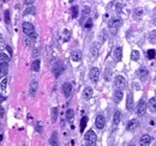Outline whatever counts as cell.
<instances>
[{
    "instance_id": "cell-1",
    "label": "cell",
    "mask_w": 156,
    "mask_h": 146,
    "mask_svg": "<svg viewBox=\"0 0 156 146\" xmlns=\"http://www.w3.org/2000/svg\"><path fill=\"white\" fill-rule=\"evenodd\" d=\"M123 22H121V19L120 18H112L109 23H108V29H109V31L112 34H116L119 30V28L121 26Z\"/></svg>"
},
{
    "instance_id": "cell-2",
    "label": "cell",
    "mask_w": 156,
    "mask_h": 146,
    "mask_svg": "<svg viewBox=\"0 0 156 146\" xmlns=\"http://www.w3.org/2000/svg\"><path fill=\"white\" fill-rule=\"evenodd\" d=\"M84 140H85V144L86 145H95L96 141H97V137H96V134L93 129L90 131H88L84 135Z\"/></svg>"
},
{
    "instance_id": "cell-3",
    "label": "cell",
    "mask_w": 156,
    "mask_h": 146,
    "mask_svg": "<svg viewBox=\"0 0 156 146\" xmlns=\"http://www.w3.org/2000/svg\"><path fill=\"white\" fill-rule=\"evenodd\" d=\"M147 108H148V104L144 100H139L138 104H137V109H136V113H137L138 116H143L147 111Z\"/></svg>"
},
{
    "instance_id": "cell-4",
    "label": "cell",
    "mask_w": 156,
    "mask_h": 146,
    "mask_svg": "<svg viewBox=\"0 0 156 146\" xmlns=\"http://www.w3.org/2000/svg\"><path fill=\"white\" fill-rule=\"evenodd\" d=\"M114 86H115V89L123 90L124 87L126 86V79L123 75H118L115 78V80H114Z\"/></svg>"
},
{
    "instance_id": "cell-5",
    "label": "cell",
    "mask_w": 156,
    "mask_h": 146,
    "mask_svg": "<svg viewBox=\"0 0 156 146\" xmlns=\"http://www.w3.org/2000/svg\"><path fill=\"white\" fill-rule=\"evenodd\" d=\"M64 65H63V62H60V61H58L54 66H53V73H54V77L55 78H59L60 77V74L64 72Z\"/></svg>"
},
{
    "instance_id": "cell-6",
    "label": "cell",
    "mask_w": 156,
    "mask_h": 146,
    "mask_svg": "<svg viewBox=\"0 0 156 146\" xmlns=\"http://www.w3.org/2000/svg\"><path fill=\"white\" fill-rule=\"evenodd\" d=\"M89 78H90V80L94 84H96L97 82H99V78H100V71H99V69H96V67L91 69L90 72H89Z\"/></svg>"
},
{
    "instance_id": "cell-7",
    "label": "cell",
    "mask_w": 156,
    "mask_h": 146,
    "mask_svg": "<svg viewBox=\"0 0 156 146\" xmlns=\"http://www.w3.org/2000/svg\"><path fill=\"white\" fill-rule=\"evenodd\" d=\"M95 126H96V128H99V129H103L104 128V126H106V119H104L103 115H97L96 116Z\"/></svg>"
},
{
    "instance_id": "cell-8",
    "label": "cell",
    "mask_w": 156,
    "mask_h": 146,
    "mask_svg": "<svg viewBox=\"0 0 156 146\" xmlns=\"http://www.w3.org/2000/svg\"><path fill=\"white\" fill-rule=\"evenodd\" d=\"M22 26H23V31H24L25 35H30V34H33L35 31L34 25L31 23H29V22H24Z\"/></svg>"
},
{
    "instance_id": "cell-9",
    "label": "cell",
    "mask_w": 156,
    "mask_h": 146,
    "mask_svg": "<svg viewBox=\"0 0 156 146\" xmlns=\"http://www.w3.org/2000/svg\"><path fill=\"white\" fill-rule=\"evenodd\" d=\"M63 92H64L66 98H69V97L71 96V93H72V84L71 83H65L63 85Z\"/></svg>"
},
{
    "instance_id": "cell-10",
    "label": "cell",
    "mask_w": 156,
    "mask_h": 146,
    "mask_svg": "<svg viewBox=\"0 0 156 146\" xmlns=\"http://www.w3.org/2000/svg\"><path fill=\"white\" fill-rule=\"evenodd\" d=\"M113 57L116 62H119L123 57V48L121 47H116L114 49V53H113Z\"/></svg>"
},
{
    "instance_id": "cell-11",
    "label": "cell",
    "mask_w": 156,
    "mask_h": 146,
    "mask_svg": "<svg viewBox=\"0 0 156 146\" xmlns=\"http://www.w3.org/2000/svg\"><path fill=\"white\" fill-rule=\"evenodd\" d=\"M123 97H124V92H123V90L116 89V91L113 93V101H114V103H119V102H121Z\"/></svg>"
},
{
    "instance_id": "cell-12",
    "label": "cell",
    "mask_w": 156,
    "mask_h": 146,
    "mask_svg": "<svg viewBox=\"0 0 156 146\" xmlns=\"http://www.w3.org/2000/svg\"><path fill=\"white\" fill-rule=\"evenodd\" d=\"M137 75H138V78H139L142 82L147 80V78H148V70L144 69V67H142V69H139L137 71Z\"/></svg>"
},
{
    "instance_id": "cell-13",
    "label": "cell",
    "mask_w": 156,
    "mask_h": 146,
    "mask_svg": "<svg viewBox=\"0 0 156 146\" xmlns=\"http://www.w3.org/2000/svg\"><path fill=\"white\" fill-rule=\"evenodd\" d=\"M138 121L137 120H131V121H129V123H127V126H126V129H127L129 132H133V131H136L138 128Z\"/></svg>"
},
{
    "instance_id": "cell-14",
    "label": "cell",
    "mask_w": 156,
    "mask_h": 146,
    "mask_svg": "<svg viewBox=\"0 0 156 146\" xmlns=\"http://www.w3.org/2000/svg\"><path fill=\"white\" fill-rule=\"evenodd\" d=\"M7 72H8V65H7V62H0V78L3 79L4 77H6Z\"/></svg>"
},
{
    "instance_id": "cell-15",
    "label": "cell",
    "mask_w": 156,
    "mask_h": 146,
    "mask_svg": "<svg viewBox=\"0 0 156 146\" xmlns=\"http://www.w3.org/2000/svg\"><path fill=\"white\" fill-rule=\"evenodd\" d=\"M71 59H72V61H75V62L81 61V60H82V52H81V51H73V52L71 53Z\"/></svg>"
},
{
    "instance_id": "cell-16",
    "label": "cell",
    "mask_w": 156,
    "mask_h": 146,
    "mask_svg": "<svg viewBox=\"0 0 156 146\" xmlns=\"http://www.w3.org/2000/svg\"><path fill=\"white\" fill-rule=\"evenodd\" d=\"M93 93H94V91H93V89L91 87H85V89L83 90V97L85 100H90L91 97H93Z\"/></svg>"
},
{
    "instance_id": "cell-17",
    "label": "cell",
    "mask_w": 156,
    "mask_h": 146,
    "mask_svg": "<svg viewBox=\"0 0 156 146\" xmlns=\"http://www.w3.org/2000/svg\"><path fill=\"white\" fill-rule=\"evenodd\" d=\"M133 108V96L132 93H129L127 95V101H126V109L129 111H131Z\"/></svg>"
},
{
    "instance_id": "cell-18",
    "label": "cell",
    "mask_w": 156,
    "mask_h": 146,
    "mask_svg": "<svg viewBox=\"0 0 156 146\" xmlns=\"http://www.w3.org/2000/svg\"><path fill=\"white\" fill-rule=\"evenodd\" d=\"M148 108L151 113H156V97H153V98L149 100L148 102Z\"/></svg>"
},
{
    "instance_id": "cell-19",
    "label": "cell",
    "mask_w": 156,
    "mask_h": 146,
    "mask_svg": "<svg viewBox=\"0 0 156 146\" xmlns=\"http://www.w3.org/2000/svg\"><path fill=\"white\" fill-rule=\"evenodd\" d=\"M36 90H37V82H36V80H33L31 84H30V89H29V93H30L31 97L35 96Z\"/></svg>"
},
{
    "instance_id": "cell-20",
    "label": "cell",
    "mask_w": 156,
    "mask_h": 146,
    "mask_svg": "<svg viewBox=\"0 0 156 146\" xmlns=\"http://www.w3.org/2000/svg\"><path fill=\"white\" fill-rule=\"evenodd\" d=\"M153 141V138L150 135H143L141 138V144L142 145H150V143Z\"/></svg>"
},
{
    "instance_id": "cell-21",
    "label": "cell",
    "mask_w": 156,
    "mask_h": 146,
    "mask_svg": "<svg viewBox=\"0 0 156 146\" xmlns=\"http://www.w3.org/2000/svg\"><path fill=\"white\" fill-rule=\"evenodd\" d=\"M90 12H91L90 6H85V7L83 8V11H82V22L84 21L85 18H88V16L90 15Z\"/></svg>"
},
{
    "instance_id": "cell-22",
    "label": "cell",
    "mask_w": 156,
    "mask_h": 146,
    "mask_svg": "<svg viewBox=\"0 0 156 146\" xmlns=\"http://www.w3.org/2000/svg\"><path fill=\"white\" fill-rule=\"evenodd\" d=\"M121 120V111H115L114 113V116H113V123L116 126Z\"/></svg>"
},
{
    "instance_id": "cell-23",
    "label": "cell",
    "mask_w": 156,
    "mask_h": 146,
    "mask_svg": "<svg viewBox=\"0 0 156 146\" xmlns=\"http://www.w3.org/2000/svg\"><path fill=\"white\" fill-rule=\"evenodd\" d=\"M10 60H11V56H10V55H7L4 52L0 53V62H8Z\"/></svg>"
},
{
    "instance_id": "cell-24",
    "label": "cell",
    "mask_w": 156,
    "mask_h": 146,
    "mask_svg": "<svg viewBox=\"0 0 156 146\" xmlns=\"http://www.w3.org/2000/svg\"><path fill=\"white\" fill-rule=\"evenodd\" d=\"M90 53H91L94 59H96L97 55H99V46H97V44H93L91 49H90Z\"/></svg>"
},
{
    "instance_id": "cell-25",
    "label": "cell",
    "mask_w": 156,
    "mask_h": 146,
    "mask_svg": "<svg viewBox=\"0 0 156 146\" xmlns=\"http://www.w3.org/2000/svg\"><path fill=\"white\" fill-rule=\"evenodd\" d=\"M86 123H88V118H86V116H84V118H82L81 125H79V131H81V133L84 132V129H85V127H86Z\"/></svg>"
},
{
    "instance_id": "cell-26",
    "label": "cell",
    "mask_w": 156,
    "mask_h": 146,
    "mask_svg": "<svg viewBox=\"0 0 156 146\" xmlns=\"http://www.w3.org/2000/svg\"><path fill=\"white\" fill-rule=\"evenodd\" d=\"M35 13V7L33 5H30L29 7L25 8V11L23 12V16H28V15H34Z\"/></svg>"
},
{
    "instance_id": "cell-27",
    "label": "cell",
    "mask_w": 156,
    "mask_h": 146,
    "mask_svg": "<svg viewBox=\"0 0 156 146\" xmlns=\"http://www.w3.org/2000/svg\"><path fill=\"white\" fill-rule=\"evenodd\" d=\"M73 118H75V113H73V110H72V109H69V110L66 111V120H67V121H72Z\"/></svg>"
},
{
    "instance_id": "cell-28",
    "label": "cell",
    "mask_w": 156,
    "mask_h": 146,
    "mask_svg": "<svg viewBox=\"0 0 156 146\" xmlns=\"http://www.w3.org/2000/svg\"><path fill=\"white\" fill-rule=\"evenodd\" d=\"M31 69H33L34 72H38V71H40V60H35V61L33 62Z\"/></svg>"
},
{
    "instance_id": "cell-29",
    "label": "cell",
    "mask_w": 156,
    "mask_h": 146,
    "mask_svg": "<svg viewBox=\"0 0 156 146\" xmlns=\"http://www.w3.org/2000/svg\"><path fill=\"white\" fill-rule=\"evenodd\" d=\"M51 111H52V122H55L58 119V108L54 107V108H52Z\"/></svg>"
},
{
    "instance_id": "cell-30",
    "label": "cell",
    "mask_w": 156,
    "mask_h": 146,
    "mask_svg": "<svg viewBox=\"0 0 156 146\" xmlns=\"http://www.w3.org/2000/svg\"><path fill=\"white\" fill-rule=\"evenodd\" d=\"M24 43H25V46H28V47H30V46H33L34 44V40L30 37V36H25V38H24Z\"/></svg>"
},
{
    "instance_id": "cell-31",
    "label": "cell",
    "mask_w": 156,
    "mask_h": 146,
    "mask_svg": "<svg viewBox=\"0 0 156 146\" xmlns=\"http://www.w3.org/2000/svg\"><path fill=\"white\" fill-rule=\"evenodd\" d=\"M131 60H132V61H138V60H139V52L133 51V52L131 53Z\"/></svg>"
},
{
    "instance_id": "cell-32",
    "label": "cell",
    "mask_w": 156,
    "mask_h": 146,
    "mask_svg": "<svg viewBox=\"0 0 156 146\" xmlns=\"http://www.w3.org/2000/svg\"><path fill=\"white\" fill-rule=\"evenodd\" d=\"M49 144L51 145H56L58 144V134L56 133H53V135L49 139Z\"/></svg>"
},
{
    "instance_id": "cell-33",
    "label": "cell",
    "mask_w": 156,
    "mask_h": 146,
    "mask_svg": "<svg viewBox=\"0 0 156 146\" xmlns=\"http://www.w3.org/2000/svg\"><path fill=\"white\" fill-rule=\"evenodd\" d=\"M123 7H124V4H123V3H120V1L116 3V4H115V12H116V13H120V12L123 11Z\"/></svg>"
},
{
    "instance_id": "cell-34",
    "label": "cell",
    "mask_w": 156,
    "mask_h": 146,
    "mask_svg": "<svg viewBox=\"0 0 156 146\" xmlns=\"http://www.w3.org/2000/svg\"><path fill=\"white\" fill-rule=\"evenodd\" d=\"M6 86H7V79L4 77L3 80H1V83H0V89H1V91H5V90H6Z\"/></svg>"
},
{
    "instance_id": "cell-35",
    "label": "cell",
    "mask_w": 156,
    "mask_h": 146,
    "mask_svg": "<svg viewBox=\"0 0 156 146\" xmlns=\"http://www.w3.org/2000/svg\"><path fill=\"white\" fill-rule=\"evenodd\" d=\"M111 69H106V71H104V80H107V82H109L111 80Z\"/></svg>"
},
{
    "instance_id": "cell-36",
    "label": "cell",
    "mask_w": 156,
    "mask_h": 146,
    "mask_svg": "<svg viewBox=\"0 0 156 146\" xmlns=\"http://www.w3.org/2000/svg\"><path fill=\"white\" fill-rule=\"evenodd\" d=\"M155 55H156V51H155V49H150V51H148V52H147V56H148V59H154Z\"/></svg>"
},
{
    "instance_id": "cell-37",
    "label": "cell",
    "mask_w": 156,
    "mask_h": 146,
    "mask_svg": "<svg viewBox=\"0 0 156 146\" xmlns=\"http://www.w3.org/2000/svg\"><path fill=\"white\" fill-rule=\"evenodd\" d=\"M36 132H38V133H42V129H43V125H42V122L41 121H38L37 123H36Z\"/></svg>"
},
{
    "instance_id": "cell-38",
    "label": "cell",
    "mask_w": 156,
    "mask_h": 146,
    "mask_svg": "<svg viewBox=\"0 0 156 146\" xmlns=\"http://www.w3.org/2000/svg\"><path fill=\"white\" fill-rule=\"evenodd\" d=\"M5 48H6V43H5V41H4V38L0 36V52H3Z\"/></svg>"
},
{
    "instance_id": "cell-39",
    "label": "cell",
    "mask_w": 156,
    "mask_h": 146,
    "mask_svg": "<svg viewBox=\"0 0 156 146\" xmlns=\"http://www.w3.org/2000/svg\"><path fill=\"white\" fill-rule=\"evenodd\" d=\"M149 40L151 42H156V31H151L149 35Z\"/></svg>"
},
{
    "instance_id": "cell-40",
    "label": "cell",
    "mask_w": 156,
    "mask_h": 146,
    "mask_svg": "<svg viewBox=\"0 0 156 146\" xmlns=\"http://www.w3.org/2000/svg\"><path fill=\"white\" fill-rule=\"evenodd\" d=\"M78 16V6H73L72 7V18H77Z\"/></svg>"
},
{
    "instance_id": "cell-41",
    "label": "cell",
    "mask_w": 156,
    "mask_h": 146,
    "mask_svg": "<svg viewBox=\"0 0 156 146\" xmlns=\"http://www.w3.org/2000/svg\"><path fill=\"white\" fill-rule=\"evenodd\" d=\"M91 25H93V21H91V18H89V19H88V22L84 24V28L85 29H90Z\"/></svg>"
},
{
    "instance_id": "cell-42",
    "label": "cell",
    "mask_w": 156,
    "mask_h": 146,
    "mask_svg": "<svg viewBox=\"0 0 156 146\" xmlns=\"http://www.w3.org/2000/svg\"><path fill=\"white\" fill-rule=\"evenodd\" d=\"M5 22H6V24L10 23V11H8V10H6V11H5Z\"/></svg>"
},
{
    "instance_id": "cell-43",
    "label": "cell",
    "mask_w": 156,
    "mask_h": 146,
    "mask_svg": "<svg viewBox=\"0 0 156 146\" xmlns=\"http://www.w3.org/2000/svg\"><path fill=\"white\" fill-rule=\"evenodd\" d=\"M134 13H136V16H142V15H143V10H142L141 7L136 8V10H134Z\"/></svg>"
},
{
    "instance_id": "cell-44",
    "label": "cell",
    "mask_w": 156,
    "mask_h": 146,
    "mask_svg": "<svg viewBox=\"0 0 156 146\" xmlns=\"http://www.w3.org/2000/svg\"><path fill=\"white\" fill-rule=\"evenodd\" d=\"M34 1H35V0H24V4L28 5V6H30V5L34 4Z\"/></svg>"
},
{
    "instance_id": "cell-45",
    "label": "cell",
    "mask_w": 156,
    "mask_h": 146,
    "mask_svg": "<svg viewBox=\"0 0 156 146\" xmlns=\"http://www.w3.org/2000/svg\"><path fill=\"white\" fill-rule=\"evenodd\" d=\"M100 36H101V37H100V42H103V41H104V31H102Z\"/></svg>"
},
{
    "instance_id": "cell-46",
    "label": "cell",
    "mask_w": 156,
    "mask_h": 146,
    "mask_svg": "<svg viewBox=\"0 0 156 146\" xmlns=\"http://www.w3.org/2000/svg\"><path fill=\"white\" fill-rule=\"evenodd\" d=\"M4 113H5V110H4V108L1 107V104H0V116H4Z\"/></svg>"
},
{
    "instance_id": "cell-47",
    "label": "cell",
    "mask_w": 156,
    "mask_h": 146,
    "mask_svg": "<svg viewBox=\"0 0 156 146\" xmlns=\"http://www.w3.org/2000/svg\"><path fill=\"white\" fill-rule=\"evenodd\" d=\"M6 49L8 51V54H10V55H11V54H12V48H11V47H10V46H6Z\"/></svg>"
},
{
    "instance_id": "cell-48",
    "label": "cell",
    "mask_w": 156,
    "mask_h": 146,
    "mask_svg": "<svg viewBox=\"0 0 156 146\" xmlns=\"http://www.w3.org/2000/svg\"><path fill=\"white\" fill-rule=\"evenodd\" d=\"M37 54H38V51H37V49L34 51V56H37Z\"/></svg>"
},
{
    "instance_id": "cell-49",
    "label": "cell",
    "mask_w": 156,
    "mask_h": 146,
    "mask_svg": "<svg viewBox=\"0 0 156 146\" xmlns=\"http://www.w3.org/2000/svg\"><path fill=\"white\" fill-rule=\"evenodd\" d=\"M69 1H70V3H73V1H75V0H69Z\"/></svg>"
}]
</instances>
